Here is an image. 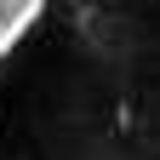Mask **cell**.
<instances>
[{
    "instance_id": "cell-1",
    "label": "cell",
    "mask_w": 160,
    "mask_h": 160,
    "mask_svg": "<svg viewBox=\"0 0 160 160\" xmlns=\"http://www.w3.org/2000/svg\"><path fill=\"white\" fill-rule=\"evenodd\" d=\"M0 160H160V0H29L0 40Z\"/></svg>"
}]
</instances>
